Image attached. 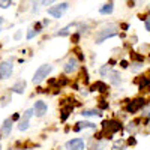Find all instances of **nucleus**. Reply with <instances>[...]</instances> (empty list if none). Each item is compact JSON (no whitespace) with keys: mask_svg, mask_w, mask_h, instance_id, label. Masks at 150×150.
<instances>
[{"mask_svg":"<svg viewBox=\"0 0 150 150\" xmlns=\"http://www.w3.org/2000/svg\"><path fill=\"white\" fill-rule=\"evenodd\" d=\"M60 150H65V149H60Z\"/></svg>","mask_w":150,"mask_h":150,"instance_id":"obj_46","label":"nucleus"},{"mask_svg":"<svg viewBox=\"0 0 150 150\" xmlns=\"http://www.w3.org/2000/svg\"><path fill=\"white\" fill-rule=\"evenodd\" d=\"M86 144L83 138H74L66 143V150H84Z\"/></svg>","mask_w":150,"mask_h":150,"instance_id":"obj_8","label":"nucleus"},{"mask_svg":"<svg viewBox=\"0 0 150 150\" xmlns=\"http://www.w3.org/2000/svg\"><path fill=\"white\" fill-rule=\"evenodd\" d=\"M78 68H80L78 59L74 57V56H71V57L68 59V62L63 65V72H65V74H74V72L78 71Z\"/></svg>","mask_w":150,"mask_h":150,"instance_id":"obj_7","label":"nucleus"},{"mask_svg":"<svg viewBox=\"0 0 150 150\" xmlns=\"http://www.w3.org/2000/svg\"><path fill=\"white\" fill-rule=\"evenodd\" d=\"M149 86H150V78L149 77H141L140 81H138V89L143 92L144 89H147Z\"/></svg>","mask_w":150,"mask_h":150,"instance_id":"obj_18","label":"nucleus"},{"mask_svg":"<svg viewBox=\"0 0 150 150\" xmlns=\"http://www.w3.org/2000/svg\"><path fill=\"white\" fill-rule=\"evenodd\" d=\"M53 71V66L50 65V63H45V65H41L39 68L36 69V72H35V75H33V83L35 84H41L48 75H50V72Z\"/></svg>","mask_w":150,"mask_h":150,"instance_id":"obj_3","label":"nucleus"},{"mask_svg":"<svg viewBox=\"0 0 150 150\" xmlns=\"http://www.w3.org/2000/svg\"><path fill=\"white\" fill-rule=\"evenodd\" d=\"M11 5H12V2H0V8H3V9L9 8Z\"/></svg>","mask_w":150,"mask_h":150,"instance_id":"obj_31","label":"nucleus"},{"mask_svg":"<svg viewBox=\"0 0 150 150\" xmlns=\"http://www.w3.org/2000/svg\"><path fill=\"white\" fill-rule=\"evenodd\" d=\"M141 117H143V119H147V120L150 119V104H147V105L141 110Z\"/></svg>","mask_w":150,"mask_h":150,"instance_id":"obj_24","label":"nucleus"},{"mask_svg":"<svg viewBox=\"0 0 150 150\" xmlns=\"http://www.w3.org/2000/svg\"><path fill=\"white\" fill-rule=\"evenodd\" d=\"M29 129V122L27 120H20V123H18V131H27Z\"/></svg>","mask_w":150,"mask_h":150,"instance_id":"obj_28","label":"nucleus"},{"mask_svg":"<svg viewBox=\"0 0 150 150\" xmlns=\"http://www.w3.org/2000/svg\"><path fill=\"white\" fill-rule=\"evenodd\" d=\"M122 129V123L116 119H111V120H104L102 122V134L105 137V140H111L112 134H116Z\"/></svg>","mask_w":150,"mask_h":150,"instance_id":"obj_2","label":"nucleus"},{"mask_svg":"<svg viewBox=\"0 0 150 150\" xmlns=\"http://www.w3.org/2000/svg\"><path fill=\"white\" fill-rule=\"evenodd\" d=\"M122 29H123V30H128V29H129V24H126V23L122 24Z\"/></svg>","mask_w":150,"mask_h":150,"instance_id":"obj_40","label":"nucleus"},{"mask_svg":"<svg viewBox=\"0 0 150 150\" xmlns=\"http://www.w3.org/2000/svg\"><path fill=\"white\" fill-rule=\"evenodd\" d=\"M108 108V104L105 101H101V104H99V110H107Z\"/></svg>","mask_w":150,"mask_h":150,"instance_id":"obj_32","label":"nucleus"},{"mask_svg":"<svg viewBox=\"0 0 150 150\" xmlns=\"http://www.w3.org/2000/svg\"><path fill=\"white\" fill-rule=\"evenodd\" d=\"M48 23H50L48 20H44V21H42V26H47V24H48Z\"/></svg>","mask_w":150,"mask_h":150,"instance_id":"obj_43","label":"nucleus"},{"mask_svg":"<svg viewBox=\"0 0 150 150\" xmlns=\"http://www.w3.org/2000/svg\"><path fill=\"white\" fill-rule=\"evenodd\" d=\"M137 125H138V120H134V122H129L128 126H126V131L129 134H135L137 131H138V128H137Z\"/></svg>","mask_w":150,"mask_h":150,"instance_id":"obj_21","label":"nucleus"},{"mask_svg":"<svg viewBox=\"0 0 150 150\" xmlns=\"http://www.w3.org/2000/svg\"><path fill=\"white\" fill-rule=\"evenodd\" d=\"M112 11H114V3L110 2V3H105L104 6L99 8V14L101 15H110V14H112Z\"/></svg>","mask_w":150,"mask_h":150,"instance_id":"obj_15","label":"nucleus"},{"mask_svg":"<svg viewBox=\"0 0 150 150\" xmlns=\"http://www.w3.org/2000/svg\"><path fill=\"white\" fill-rule=\"evenodd\" d=\"M143 68H144V63H143V62H132V65H131V69H132L134 74H138Z\"/></svg>","mask_w":150,"mask_h":150,"instance_id":"obj_20","label":"nucleus"},{"mask_svg":"<svg viewBox=\"0 0 150 150\" xmlns=\"http://www.w3.org/2000/svg\"><path fill=\"white\" fill-rule=\"evenodd\" d=\"M0 101H2V107H6V105H8V101H9V98H8V96L0 98Z\"/></svg>","mask_w":150,"mask_h":150,"instance_id":"obj_33","label":"nucleus"},{"mask_svg":"<svg viewBox=\"0 0 150 150\" xmlns=\"http://www.w3.org/2000/svg\"><path fill=\"white\" fill-rule=\"evenodd\" d=\"M2 24H3V18L0 17V26H2ZM0 30H2V29H0Z\"/></svg>","mask_w":150,"mask_h":150,"instance_id":"obj_44","label":"nucleus"},{"mask_svg":"<svg viewBox=\"0 0 150 150\" xmlns=\"http://www.w3.org/2000/svg\"><path fill=\"white\" fill-rule=\"evenodd\" d=\"M111 150H126V144H125L123 140H117L114 144H112Z\"/></svg>","mask_w":150,"mask_h":150,"instance_id":"obj_22","label":"nucleus"},{"mask_svg":"<svg viewBox=\"0 0 150 150\" xmlns=\"http://www.w3.org/2000/svg\"><path fill=\"white\" fill-rule=\"evenodd\" d=\"M74 111V107L72 105H68V107H63L62 108V116H60V120L62 122H66V119L69 117V114Z\"/></svg>","mask_w":150,"mask_h":150,"instance_id":"obj_16","label":"nucleus"},{"mask_svg":"<svg viewBox=\"0 0 150 150\" xmlns=\"http://www.w3.org/2000/svg\"><path fill=\"white\" fill-rule=\"evenodd\" d=\"M80 36H81L80 33H74V35L71 36V39H72V42H74V44H78V41H80Z\"/></svg>","mask_w":150,"mask_h":150,"instance_id":"obj_30","label":"nucleus"},{"mask_svg":"<svg viewBox=\"0 0 150 150\" xmlns=\"http://www.w3.org/2000/svg\"><path fill=\"white\" fill-rule=\"evenodd\" d=\"M81 95H84V96H87V95H89V92H87V90H81Z\"/></svg>","mask_w":150,"mask_h":150,"instance_id":"obj_41","label":"nucleus"},{"mask_svg":"<svg viewBox=\"0 0 150 150\" xmlns=\"http://www.w3.org/2000/svg\"><path fill=\"white\" fill-rule=\"evenodd\" d=\"M71 27H72V24H69V26H66V27H63V29H60L56 35H57V36H68V35H69V29H71Z\"/></svg>","mask_w":150,"mask_h":150,"instance_id":"obj_26","label":"nucleus"},{"mask_svg":"<svg viewBox=\"0 0 150 150\" xmlns=\"http://www.w3.org/2000/svg\"><path fill=\"white\" fill-rule=\"evenodd\" d=\"M32 116H35V111H33V108H29V110H26L23 112V120H30L32 119Z\"/></svg>","mask_w":150,"mask_h":150,"instance_id":"obj_23","label":"nucleus"},{"mask_svg":"<svg viewBox=\"0 0 150 150\" xmlns=\"http://www.w3.org/2000/svg\"><path fill=\"white\" fill-rule=\"evenodd\" d=\"M11 119H12V122H17V120H20V114H18V112H15V114L12 116Z\"/></svg>","mask_w":150,"mask_h":150,"instance_id":"obj_38","label":"nucleus"},{"mask_svg":"<svg viewBox=\"0 0 150 150\" xmlns=\"http://www.w3.org/2000/svg\"><path fill=\"white\" fill-rule=\"evenodd\" d=\"M26 87H27V83L24 81V80H20V81H17L14 86H12V92L14 93H18V95H23L24 92H26Z\"/></svg>","mask_w":150,"mask_h":150,"instance_id":"obj_12","label":"nucleus"},{"mask_svg":"<svg viewBox=\"0 0 150 150\" xmlns=\"http://www.w3.org/2000/svg\"><path fill=\"white\" fill-rule=\"evenodd\" d=\"M87 30H89V24L87 23H80L78 24V30H77V33H87Z\"/></svg>","mask_w":150,"mask_h":150,"instance_id":"obj_25","label":"nucleus"},{"mask_svg":"<svg viewBox=\"0 0 150 150\" xmlns=\"http://www.w3.org/2000/svg\"><path fill=\"white\" fill-rule=\"evenodd\" d=\"M146 105H147L146 99H144L143 96H138V98L132 99V101H128V104H126V111L129 112V114H134V112H137L138 110H143Z\"/></svg>","mask_w":150,"mask_h":150,"instance_id":"obj_4","label":"nucleus"},{"mask_svg":"<svg viewBox=\"0 0 150 150\" xmlns=\"http://www.w3.org/2000/svg\"><path fill=\"white\" fill-rule=\"evenodd\" d=\"M108 81H110L112 86H120L122 81H123L120 72H119V71H111V72L108 74Z\"/></svg>","mask_w":150,"mask_h":150,"instance_id":"obj_10","label":"nucleus"},{"mask_svg":"<svg viewBox=\"0 0 150 150\" xmlns=\"http://www.w3.org/2000/svg\"><path fill=\"white\" fill-rule=\"evenodd\" d=\"M110 72H111V66H110V65H104L101 69H99V74H101L102 77H105V75L108 77V74H110Z\"/></svg>","mask_w":150,"mask_h":150,"instance_id":"obj_27","label":"nucleus"},{"mask_svg":"<svg viewBox=\"0 0 150 150\" xmlns=\"http://www.w3.org/2000/svg\"><path fill=\"white\" fill-rule=\"evenodd\" d=\"M117 35V26L116 24H108V26L99 29L95 35V42L96 44H102L104 41H107L108 38H112Z\"/></svg>","mask_w":150,"mask_h":150,"instance_id":"obj_1","label":"nucleus"},{"mask_svg":"<svg viewBox=\"0 0 150 150\" xmlns=\"http://www.w3.org/2000/svg\"><path fill=\"white\" fill-rule=\"evenodd\" d=\"M120 66L123 68V69H126V68H129V63L126 60H120Z\"/></svg>","mask_w":150,"mask_h":150,"instance_id":"obj_34","label":"nucleus"},{"mask_svg":"<svg viewBox=\"0 0 150 150\" xmlns=\"http://www.w3.org/2000/svg\"><path fill=\"white\" fill-rule=\"evenodd\" d=\"M92 128H96V125H95V123L87 122V120H83V122H78L77 125H75L74 132H78V131H81V129H92Z\"/></svg>","mask_w":150,"mask_h":150,"instance_id":"obj_13","label":"nucleus"},{"mask_svg":"<svg viewBox=\"0 0 150 150\" xmlns=\"http://www.w3.org/2000/svg\"><path fill=\"white\" fill-rule=\"evenodd\" d=\"M12 72H14V62L12 60H3L0 62V80H8Z\"/></svg>","mask_w":150,"mask_h":150,"instance_id":"obj_5","label":"nucleus"},{"mask_svg":"<svg viewBox=\"0 0 150 150\" xmlns=\"http://www.w3.org/2000/svg\"><path fill=\"white\" fill-rule=\"evenodd\" d=\"M35 36H36V30H35V29H29V32H27V39H33Z\"/></svg>","mask_w":150,"mask_h":150,"instance_id":"obj_29","label":"nucleus"},{"mask_svg":"<svg viewBox=\"0 0 150 150\" xmlns=\"http://www.w3.org/2000/svg\"><path fill=\"white\" fill-rule=\"evenodd\" d=\"M47 110H48V105L44 101H36L33 105V111L36 117H44L47 114Z\"/></svg>","mask_w":150,"mask_h":150,"instance_id":"obj_9","label":"nucleus"},{"mask_svg":"<svg viewBox=\"0 0 150 150\" xmlns=\"http://www.w3.org/2000/svg\"><path fill=\"white\" fill-rule=\"evenodd\" d=\"M144 26H146V29L150 32V17H149V18H146V21H144Z\"/></svg>","mask_w":150,"mask_h":150,"instance_id":"obj_36","label":"nucleus"},{"mask_svg":"<svg viewBox=\"0 0 150 150\" xmlns=\"http://www.w3.org/2000/svg\"><path fill=\"white\" fill-rule=\"evenodd\" d=\"M0 150H2V144H0Z\"/></svg>","mask_w":150,"mask_h":150,"instance_id":"obj_45","label":"nucleus"},{"mask_svg":"<svg viewBox=\"0 0 150 150\" xmlns=\"http://www.w3.org/2000/svg\"><path fill=\"white\" fill-rule=\"evenodd\" d=\"M108 146V140H99V141H96L95 143V146H93V150H104L105 147Z\"/></svg>","mask_w":150,"mask_h":150,"instance_id":"obj_19","label":"nucleus"},{"mask_svg":"<svg viewBox=\"0 0 150 150\" xmlns=\"http://www.w3.org/2000/svg\"><path fill=\"white\" fill-rule=\"evenodd\" d=\"M69 8V3L66 2H62V3H57L56 6H51L48 9V14L53 15L54 18H62V15H63V12Z\"/></svg>","mask_w":150,"mask_h":150,"instance_id":"obj_6","label":"nucleus"},{"mask_svg":"<svg viewBox=\"0 0 150 150\" xmlns=\"http://www.w3.org/2000/svg\"><path fill=\"white\" fill-rule=\"evenodd\" d=\"M92 92H99V93H107L108 92V86L104 81H96L92 87H90Z\"/></svg>","mask_w":150,"mask_h":150,"instance_id":"obj_14","label":"nucleus"},{"mask_svg":"<svg viewBox=\"0 0 150 150\" xmlns=\"http://www.w3.org/2000/svg\"><path fill=\"white\" fill-rule=\"evenodd\" d=\"M12 125H14L12 119H6V120L3 122V125L0 126V135H5V137H8V135L11 134V131H12Z\"/></svg>","mask_w":150,"mask_h":150,"instance_id":"obj_11","label":"nucleus"},{"mask_svg":"<svg viewBox=\"0 0 150 150\" xmlns=\"http://www.w3.org/2000/svg\"><path fill=\"white\" fill-rule=\"evenodd\" d=\"M83 117H92V116H101V110H83L81 111Z\"/></svg>","mask_w":150,"mask_h":150,"instance_id":"obj_17","label":"nucleus"},{"mask_svg":"<svg viewBox=\"0 0 150 150\" xmlns=\"http://www.w3.org/2000/svg\"><path fill=\"white\" fill-rule=\"evenodd\" d=\"M20 38H21V32H17V33H15V36H14V39H15V41H18Z\"/></svg>","mask_w":150,"mask_h":150,"instance_id":"obj_39","label":"nucleus"},{"mask_svg":"<svg viewBox=\"0 0 150 150\" xmlns=\"http://www.w3.org/2000/svg\"><path fill=\"white\" fill-rule=\"evenodd\" d=\"M128 144H129V146H135V144H137V140L134 138V137H131L129 141H128Z\"/></svg>","mask_w":150,"mask_h":150,"instance_id":"obj_37","label":"nucleus"},{"mask_svg":"<svg viewBox=\"0 0 150 150\" xmlns=\"http://www.w3.org/2000/svg\"><path fill=\"white\" fill-rule=\"evenodd\" d=\"M41 29H42V24H41V23H36V24H35V30H36V33H39Z\"/></svg>","mask_w":150,"mask_h":150,"instance_id":"obj_35","label":"nucleus"},{"mask_svg":"<svg viewBox=\"0 0 150 150\" xmlns=\"http://www.w3.org/2000/svg\"><path fill=\"white\" fill-rule=\"evenodd\" d=\"M131 41H132V44H135V42H137V36H134V38H131Z\"/></svg>","mask_w":150,"mask_h":150,"instance_id":"obj_42","label":"nucleus"}]
</instances>
